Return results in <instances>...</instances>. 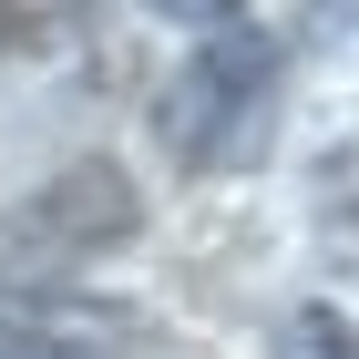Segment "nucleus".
Wrapping results in <instances>:
<instances>
[{"instance_id":"obj_1","label":"nucleus","mask_w":359,"mask_h":359,"mask_svg":"<svg viewBox=\"0 0 359 359\" xmlns=\"http://www.w3.org/2000/svg\"><path fill=\"white\" fill-rule=\"evenodd\" d=\"M267 93H277V41L257 21H226L205 31L185 62H175V83H165V154L195 175H216L236 165V154H257L267 144Z\"/></svg>"},{"instance_id":"obj_2","label":"nucleus","mask_w":359,"mask_h":359,"mask_svg":"<svg viewBox=\"0 0 359 359\" xmlns=\"http://www.w3.org/2000/svg\"><path fill=\"white\" fill-rule=\"evenodd\" d=\"M123 236H134V185L113 165H72L0 216V287H52V277L93 267V247H123Z\"/></svg>"},{"instance_id":"obj_3","label":"nucleus","mask_w":359,"mask_h":359,"mask_svg":"<svg viewBox=\"0 0 359 359\" xmlns=\"http://www.w3.org/2000/svg\"><path fill=\"white\" fill-rule=\"evenodd\" d=\"M287 359H359V318H339L329 298L287 318Z\"/></svg>"},{"instance_id":"obj_4","label":"nucleus","mask_w":359,"mask_h":359,"mask_svg":"<svg viewBox=\"0 0 359 359\" xmlns=\"http://www.w3.org/2000/svg\"><path fill=\"white\" fill-rule=\"evenodd\" d=\"M0 359H103L93 339H62L41 318H0Z\"/></svg>"}]
</instances>
